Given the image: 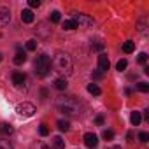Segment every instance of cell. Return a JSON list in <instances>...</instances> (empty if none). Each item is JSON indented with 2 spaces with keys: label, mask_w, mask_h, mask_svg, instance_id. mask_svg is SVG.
<instances>
[{
  "label": "cell",
  "mask_w": 149,
  "mask_h": 149,
  "mask_svg": "<svg viewBox=\"0 0 149 149\" xmlns=\"http://www.w3.org/2000/svg\"><path fill=\"white\" fill-rule=\"evenodd\" d=\"M56 107L60 112L67 114V116H76L79 114V102L76 100V97L72 95H65V97H58L56 98Z\"/></svg>",
  "instance_id": "cell-1"
},
{
  "label": "cell",
  "mask_w": 149,
  "mask_h": 149,
  "mask_svg": "<svg viewBox=\"0 0 149 149\" xmlns=\"http://www.w3.org/2000/svg\"><path fill=\"white\" fill-rule=\"evenodd\" d=\"M53 67L61 76H68L72 74V60L67 53H56L53 56Z\"/></svg>",
  "instance_id": "cell-2"
},
{
  "label": "cell",
  "mask_w": 149,
  "mask_h": 149,
  "mask_svg": "<svg viewBox=\"0 0 149 149\" xmlns=\"http://www.w3.org/2000/svg\"><path fill=\"white\" fill-rule=\"evenodd\" d=\"M33 67H35V74L39 77H46L49 74V70H51V58L47 54H39L35 58Z\"/></svg>",
  "instance_id": "cell-3"
},
{
  "label": "cell",
  "mask_w": 149,
  "mask_h": 149,
  "mask_svg": "<svg viewBox=\"0 0 149 149\" xmlns=\"http://www.w3.org/2000/svg\"><path fill=\"white\" fill-rule=\"evenodd\" d=\"M16 112L19 116H23V118H30V116L35 114V105L33 104H28V102H23V104H19L16 107Z\"/></svg>",
  "instance_id": "cell-4"
},
{
  "label": "cell",
  "mask_w": 149,
  "mask_h": 149,
  "mask_svg": "<svg viewBox=\"0 0 149 149\" xmlns=\"http://www.w3.org/2000/svg\"><path fill=\"white\" fill-rule=\"evenodd\" d=\"M72 19L76 21V25L77 26H91L93 25V19L90 18V16H86V14H83V13H72Z\"/></svg>",
  "instance_id": "cell-5"
},
{
  "label": "cell",
  "mask_w": 149,
  "mask_h": 149,
  "mask_svg": "<svg viewBox=\"0 0 149 149\" xmlns=\"http://www.w3.org/2000/svg\"><path fill=\"white\" fill-rule=\"evenodd\" d=\"M11 21V11L7 7H0V28H4Z\"/></svg>",
  "instance_id": "cell-6"
},
{
  "label": "cell",
  "mask_w": 149,
  "mask_h": 149,
  "mask_svg": "<svg viewBox=\"0 0 149 149\" xmlns=\"http://www.w3.org/2000/svg\"><path fill=\"white\" fill-rule=\"evenodd\" d=\"M109 67H111L109 58H107L105 54H100V56H98V70L104 74V72H107V70H109Z\"/></svg>",
  "instance_id": "cell-7"
},
{
  "label": "cell",
  "mask_w": 149,
  "mask_h": 149,
  "mask_svg": "<svg viewBox=\"0 0 149 149\" xmlns=\"http://www.w3.org/2000/svg\"><path fill=\"white\" fill-rule=\"evenodd\" d=\"M84 144L88 146V147H95L97 144H98V137L95 135V133H84Z\"/></svg>",
  "instance_id": "cell-8"
},
{
  "label": "cell",
  "mask_w": 149,
  "mask_h": 149,
  "mask_svg": "<svg viewBox=\"0 0 149 149\" xmlns=\"http://www.w3.org/2000/svg\"><path fill=\"white\" fill-rule=\"evenodd\" d=\"M33 19H35V16H33V13L30 9H23L21 11V21L23 23H32Z\"/></svg>",
  "instance_id": "cell-9"
},
{
  "label": "cell",
  "mask_w": 149,
  "mask_h": 149,
  "mask_svg": "<svg viewBox=\"0 0 149 149\" xmlns=\"http://www.w3.org/2000/svg\"><path fill=\"white\" fill-rule=\"evenodd\" d=\"M25 61H26V53H25L21 47H18L16 56H14V63H16V65H21V63H25Z\"/></svg>",
  "instance_id": "cell-10"
},
{
  "label": "cell",
  "mask_w": 149,
  "mask_h": 149,
  "mask_svg": "<svg viewBox=\"0 0 149 149\" xmlns=\"http://www.w3.org/2000/svg\"><path fill=\"white\" fill-rule=\"evenodd\" d=\"M25 79H26V76H25V74H21V72H14L13 74V83L16 86H21L25 83Z\"/></svg>",
  "instance_id": "cell-11"
},
{
  "label": "cell",
  "mask_w": 149,
  "mask_h": 149,
  "mask_svg": "<svg viewBox=\"0 0 149 149\" xmlns=\"http://www.w3.org/2000/svg\"><path fill=\"white\" fill-rule=\"evenodd\" d=\"M130 121H132L133 126H139V125L142 123V116H140V112H139V111H133V112L130 114Z\"/></svg>",
  "instance_id": "cell-12"
},
{
  "label": "cell",
  "mask_w": 149,
  "mask_h": 149,
  "mask_svg": "<svg viewBox=\"0 0 149 149\" xmlns=\"http://www.w3.org/2000/svg\"><path fill=\"white\" fill-rule=\"evenodd\" d=\"M61 28H63V30H76V28H79V26L76 25V21H74V19H65V21L61 23Z\"/></svg>",
  "instance_id": "cell-13"
},
{
  "label": "cell",
  "mask_w": 149,
  "mask_h": 149,
  "mask_svg": "<svg viewBox=\"0 0 149 149\" xmlns=\"http://www.w3.org/2000/svg\"><path fill=\"white\" fill-rule=\"evenodd\" d=\"M53 146H54V149H63L65 147V140L56 135V137H53Z\"/></svg>",
  "instance_id": "cell-14"
},
{
  "label": "cell",
  "mask_w": 149,
  "mask_h": 149,
  "mask_svg": "<svg viewBox=\"0 0 149 149\" xmlns=\"http://www.w3.org/2000/svg\"><path fill=\"white\" fill-rule=\"evenodd\" d=\"M54 88H56V90H65V88H67V79H65V77H58V79L54 81Z\"/></svg>",
  "instance_id": "cell-15"
},
{
  "label": "cell",
  "mask_w": 149,
  "mask_h": 149,
  "mask_svg": "<svg viewBox=\"0 0 149 149\" xmlns=\"http://www.w3.org/2000/svg\"><path fill=\"white\" fill-rule=\"evenodd\" d=\"M0 133H4V135H11L13 133V126L7 125V123H0Z\"/></svg>",
  "instance_id": "cell-16"
},
{
  "label": "cell",
  "mask_w": 149,
  "mask_h": 149,
  "mask_svg": "<svg viewBox=\"0 0 149 149\" xmlns=\"http://www.w3.org/2000/svg\"><path fill=\"white\" fill-rule=\"evenodd\" d=\"M133 49H135V42L126 40V42L123 44V51H125V53H133Z\"/></svg>",
  "instance_id": "cell-17"
},
{
  "label": "cell",
  "mask_w": 149,
  "mask_h": 149,
  "mask_svg": "<svg viewBox=\"0 0 149 149\" xmlns=\"http://www.w3.org/2000/svg\"><path fill=\"white\" fill-rule=\"evenodd\" d=\"M58 128H60L61 132H68V128H70V123H68L67 119H60V121H58Z\"/></svg>",
  "instance_id": "cell-18"
},
{
  "label": "cell",
  "mask_w": 149,
  "mask_h": 149,
  "mask_svg": "<svg viewBox=\"0 0 149 149\" xmlns=\"http://www.w3.org/2000/svg\"><path fill=\"white\" fill-rule=\"evenodd\" d=\"M88 91H90L91 95H100V93H102V90H100L97 84H93V83H91V84H88Z\"/></svg>",
  "instance_id": "cell-19"
},
{
  "label": "cell",
  "mask_w": 149,
  "mask_h": 149,
  "mask_svg": "<svg viewBox=\"0 0 149 149\" xmlns=\"http://www.w3.org/2000/svg\"><path fill=\"white\" fill-rule=\"evenodd\" d=\"M26 49H28V51H35V49H37V40H35V39H30V40L26 42Z\"/></svg>",
  "instance_id": "cell-20"
},
{
  "label": "cell",
  "mask_w": 149,
  "mask_h": 149,
  "mask_svg": "<svg viewBox=\"0 0 149 149\" xmlns=\"http://www.w3.org/2000/svg\"><path fill=\"white\" fill-rule=\"evenodd\" d=\"M30 149H49V147H47L44 142H40V140H39V142H33V144L30 146Z\"/></svg>",
  "instance_id": "cell-21"
},
{
  "label": "cell",
  "mask_w": 149,
  "mask_h": 149,
  "mask_svg": "<svg viewBox=\"0 0 149 149\" xmlns=\"http://www.w3.org/2000/svg\"><path fill=\"white\" fill-rule=\"evenodd\" d=\"M39 133H40L42 137H46V135H49V128H47V125H44V123H42V125L39 126Z\"/></svg>",
  "instance_id": "cell-22"
},
{
  "label": "cell",
  "mask_w": 149,
  "mask_h": 149,
  "mask_svg": "<svg viewBox=\"0 0 149 149\" xmlns=\"http://www.w3.org/2000/svg\"><path fill=\"white\" fill-rule=\"evenodd\" d=\"M102 137H104L105 140H112V139H114V132H112V130H104Z\"/></svg>",
  "instance_id": "cell-23"
},
{
  "label": "cell",
  "mask_w": 149,
  "mask_h": 149,
  "mask_svg": "<svg viewBox=\"0 0 149 149\" xmlns=\"http://www.w3.org/2000/svg\"><path fill=\"white\" fill-rule=\"evenodd\" d=\"M126 65H128V63H126V60H119V61L116 63V68H118L119 72H123V70L126 68Z\"/></svg>",
  "instance_id": "cell-24"
},
{
  "label": "cell",
  "mask_w": 149,
  "mask_h": 149,
  "mask_svg": "<svg viewBox=\"0 0 149 149\" xmlns=\"http://www.w3.org/2000/svg\"><path fill=\"white\" fill-rule=\"evenodd\" d=\"M137 88H139V91H142V93H147V91H149V84H147V83H139Z\"/></svg>",
  "instance_id": "cell-25"
},
{
  "label": "cell",
  "mask_w": 149,
  "mask_h": 149,
  "mask_svg": "<svg viewBox=\"0 0 149 149\" xmlns=\"http://www.w3.org/2000/svg\"><path fill=\"white\" fill-rule=\"evenodd\" d=\"M60 19H61L60 13H58V11H53V13H51V21H53V23H58Z\"/></svg>",
  "instance_id": "cell-26"
},
{
  "label": "cell",
  "mask_w": 149,
  "mask_h": 149,
  "mask_svg": "<svg viewBox=\"0 0 149 149\" xmlns=\"http://www.w3.org/2000/svg\"><path fill=\"white\" fill-rule=\"evenodd\" d=\"M139 140H140L142 144H146V142L149 140V135H147L146 132H140V133H139Z\"/></svg>",
  "instance_id": "cell-27"
},
{
  "label": "cell",
  "mask_w": 149,
  "mask_h": 149,
  "mask_svg": "<svg viewBox=\"0 0 149 149\" xmlns=\"http://www.w3.org/2000/svg\"><path fill=\"white\" fill-rule=\"evenodd\" d=\"M0 149H13L9 140H0Z\"/></svg>",
  "instance_id": "cell-28"
},
{
  "label": "cell",
  "mask_w": 149,
  "mask_h": 149,
  "mask_svg": "<svg viewBox=\"0 0 149 149\" xmlns=\"http://www.w3.org/2000/svg\"><path fill=\"white\" fill-rule=\"evenodd\" d=\"M28 6L30 7H39L40 6V0H28Z\"/></svg>",
  "instance_id": "cell-29"
},
{
  "label": "cell",
  "mask_w": 149,
  "mask_h": 149,
  "mask_svg": "<svg viewBox=\"0 0 149 149\" xmlns=\"http://www.w3.org/2000/svg\"><path fill=\"white\" fill-rule=\"evenodd\" d=\"M146 60H147V54L146 53H140L139 54V63H146Z\"/></svg>",
  "instance_id": "cell-30"
},
{
  "label": "cell",
  "mask_w": 149,
  "mask_h": 149,
  "mask_svg": "<svg viewBox=\"0 0 149 149\" xmlns=\"http://www.w3.org/2000/svg\"><path fill=\"white\" fill-rule=\"evenodd\" d=\"M91 49H93V51H102V49H104V44H93Z\"/></svg>",
  "instance_id": "cell-31"
},
{
  "label": "cell",
  "mask_w": 149,
  "mask_h": 149,
  "mask_svg": "<svg viewBox=\"0 0 149 149\" xmlns=\"http://www.w3.org/2000/svg\"><path fill=\"white\" fill-rule=\"evenodd\" d=\"M102 77V72H93V79H100Z\"/></svg>",
  "instance_id": "cell-32"
},
{
  "label": "cell",
  "mask_w": 149,
  "mask_h": 149,
  "mask_svg": "<svg viewBox=\"0 0 149 149\" xmlns=\"http://www.w3.org/2000/svg\"><path fill=\"white\" fill-rule=\"evenodd\" d=\"M40 95H42V98H47V90L42 88V90H40Z\"/></svg>",
  "instance_id": "cell-33"
},
{
  "label": "cell",
  "mask_w": 149,
  "mask_h": 149,
  "mask_svg": "<svg viewBox=\"0 0 149 149\" xmlns=\"http://www.w3.org/2000/svg\"><path fill=\"white\" fill-rule=\"evenodd\" d=\"M102 123H104V116H98L97 118V125H102Z\"/></svg>",
  "instance_id": "cell-34"
},
{
  "label": "cell",
  "mask_w": 149,
  "mask_h": 149,
  "mask_svg": "<svg viewBox=\"0 0 149 149\" xmlns=\"http://www.w3.org/2000/svg\"><path fill=\"white\" fill-rule=\"evenodd\" d=\"M126 139H128V142H132V139H133V133H132V132H130V133H128V135H126Z\"/></svg>",
  "instance_id": "cell-35"
},
{
  "label": "cell",
  "mask_w": 149,
  "mask_h": 149,
  "mask_svg": "<svg viewBox=\"0 0 149 149\" xmlns=\"http://www.w3.org/2000/svg\"><path fill=\"white\" fill-rule=\"evenodd\" d=\"M111 149H121V147H118V146H114V147H111Z\"/></svg>",
  "instance_id": "cell-36"
},
{
  "label": "cell",
  "mask_w": 149,
  "mask_h": 149,
  "mask_svg": "<svg viewBox=\"0 0 149 149\" xmlns=\"http://www.w3.org/2000/svg\"><path fill=\"white\" fill-rule=\"evenodd\" d=\"M0 61H2V54H0Z\"/></svg>",
  "instance_id": "cell-37"
}]
</instances>
